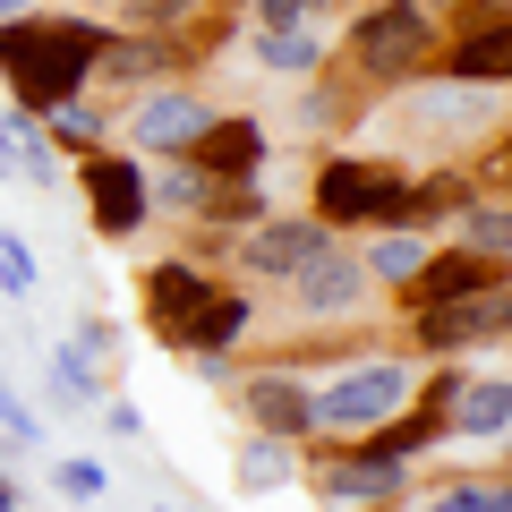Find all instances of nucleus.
I'll list each match as a JSON object with an SVG mask.
<instances>
[{"mask_svg": "<svg viewBox=\"0 0 512 512\" xmlns=\"http://www.w3.org/2000/svg\"><path fill=\"white\" fill-rule=\"evenodd\" d=\"M402 188H410L402 163H376V154H325L308 205H316V222H325L333 239H350V231H402Z\"/></svg>", "mask_w": 512, "mask_h": 512, "instance_id": "3", "label": "nucleus"}, {"mask_svg": "<svg viewBox=\"0 0 512 512\" xmlns=\"http://www.w3.org/2000/svg\"><path fill=\"white\" fill-rule=\"evenodd\" d=\"M154 512H188V504H154Z\"/></svg>", "mask_w": 512, "mask_h": 512, "instance_id": "33", "label": "nucleus"}, {"mask_svg": "<svg viewBox=\"0 0 512 512\" xmlns=\"http://www.w3.org/2000/svg\"><path fill=\"white\" fill-rule=\"evenodd\" d=\"M419 512H512V487H504V470H487V478H453V487H436Z\"/></svg>", "mask_w": 512, "mask_h": 512, "instance_id": "23", "label": "nucleus"}, {"mask_svg": "<svg viewBox=\"0 0 512 512\" xmlns=\"http://www.w3.org/2000/svg\"><path fill=\"white\" fill-rule=\"evenodd\" d=\"M111 359H120V325L94 316V325L52 359V402H94V393L111 384Z\"/></svg>", "mask_w": 512, "mask_h": 512, "instance_id": "16", "label": "nucleus"}, {"mask_svg": "<svg viewBox=\"0 0 512 512\" xmlns=\"http://www.w3.org/2000/svg\"><path fill=\"white\" fill-rule=\"evenodd\" d=\"M43 0H0V18H35Z\"/></svg>", "mask_w": 512, "mask_h": 512, "instance_id": "30", "label": "nucleus"}, {"mask_svg": "<svg viewBox=\"0 0 512 512\" xmlns=\"http://www.w3.org/2000/svg\"><path fill=\"white\" fill-rule=\"evenodd\" d=\"M359 265H367V282H376V291H402V282L427 265V231H367Z\"/></svg>", "mask_w": 512, "mask_h": 512, "instance_id": "18", "label": "nucleus"}, {"mask_svg": "<svg viewBox=\"0 0 512 512\" xmlns=\"http://www.w3.org/2000/svg\"><path fill=\"white\" fill-rule=\"evenodd\" d=\"M0 512H18V487H9V478H0Z\"/></svg>", "mask_w": 512, "mask_h": 512, "instance_id": "31", "label": "nucleus"}, {"mask_svg": "<svg viewBox=\"0 0 512 512\" xmlns=\"http://www.w3.org/2000/svg\"><path fill=\"white\" fill-rule=\"evenodd\" d=\"M342 52H350L359 86H419V77H436L444 26H436L427 0H367L359 18H350Z\"/></svg>", "mask_w": 512, "mask_h": 512, "instance_id": "2", "label": "nucleus"}, {"mask_svg": "<svg viewBox=\"0 0 512 512\" xmlns=\"http://www.w3.org/2000/svg\"><path fill=\"white\" fill-rule=\"evenodd\" d=\"M512 333V282H487L470 299H444V308H410V350L419 359H470L478 342H504Z\"/></svg>", "mask_w": 512, "mask_h": 512, "instance_id": "7", "label": "nucleus"}, {"mask_svg": "<svg viewBox=\"0 0 512 512\" xmlns=\"http://www.w3.org/2000/svg\"><path fill=\"white\" fill-rule=\"evenodd\" d=\"M436 77L444 86L504 94V77H512V18H504V0H478L470 18H461V43L436 52Z\"/></svg>", "mask_w": 512, "mask_h": 512, "instance_id": "12", "label": "nucleus"}, {"mask_svg": "<svg viewBox=\"0 0 512 512\" xmlns=\"http://www.w3.org/2000/svg\"><path fill=\"white\" fill-rule=\"evenodd\" d=\"M0 291H9V299L35 291V248H26L18 231H0Z\"/></svg>", "mask_w": 512, "mask_h": 512, "instance_id": "27", "label": "nucleus"}, {"mask_svg": "<svg viewBox=\"0 0 512 512\" xmlns=\"http://www.w3.org/2000/svg\"><path fill=\"white\" fill-rule=\"evenodd\" d=\"M265 154H274V137H265L248 111H214V120H205V137L188 146V163H197L214 188H231V180H256V171H265Z\"/></svg>", "mask_w": 512, "mask_h": 512, "instance_id": "14", "label": "nucleus"}, {"mask_svg": "<svg viewBox=\"0 0 512 512\" xmlns=\"http://www.w3.org/2000/svg\"><path fill=\"white\" fill-rule=\"evenodd\" d=\"M402 402H410V367L402 359L333 367V376L316 384V436H325V444H359V436H376Z\"/></svg>", "mask_w": 512, "mask_h": 512, "instance_id": "4", "label": "nucleus"}, {"mask_svg": "<svg viewBox=\"0 0 512 512\" xmlns=\"http://www.w3.org/2000/svg\"><path fill=\"white\" fill-rule=\"evenodd\" d=\"M146 188H154V214H197V205H205V171L188 163V154H171L163 180L146 171Z\"/></svg>", "mask_w": 512, "mask_h": 512, "instance_id": "25", "label": "nucleus"}, {"mask_svg": "<svg viewBox=\"0 0 512 512\" xmlns=\"http://www.w3.org/2000/svg\"><path fill=\"white\" fill-rule=\"evenodd\" d=\"M487 282H512L504 265H487V256H470V248H427V265L402 282V308H444V299H470V291H487Z\"/></svg>", "mask_w": 512, "mask_h": 512, "instance_id": "15", "label": "nucleus"}, {"mask_svg": "<svg viewBox=\"0 0 512 512\" xmlns=\"http://www.w3.org/2000/svg\"><path fill=\"white\" fill-rule=\"evenodd\" d=\"M333 248V231L316 214H265V222H248V231L231 239V265L248 282H291L308 256H325Z\"/></svg>", "mask_w": 512, "mask_h": 512, "instance_id": "11", "label": "nucleus"}, {"mask_svg": "<svg viewBox=\"0 0 512 512\" xmlns=\"http://www.w3.org/2000/svg\"><path fill=\"white\" fill-rule=\"evenodd\" d=\"M35 137H43V146H52V154H94V146H103V137H111V120H103V111L86 103V94H77V103L43 111V120H35Z\"/></svg>", "mask_w": 512, "mask_h": 512, "instance_id": "20", "label": "nucleus"}, {"mask_svg": "<svg viewBox=\"0 0 512 512\" xmlns=\"http://www.w3.org/2000/svg\"><path fill=\"white\" fill-rule=\"evenodd\" d=\"M77 188H86V214L103 239H137L154 222V188H146V163L120 146H94L77 154Z\"/></svg>", "mask_w": 512, "mask_h": 512, "instance_id": "8", "label": "nucleus"}, {"mask_svg": "<svg viewBox=\"0 0 512 512\" xmlns=\"http://www.w3.org/2000/svg\"><path fill=\"white\" fill-rule=\"evenodd\" d=\"M222 291H231L222 274L188 265V256H163V265L146 274V291H137V316H146V333L163 350H197L205 325H214V308H222Z\"/></svg>", "mask_w": 512, "mask_h": 512, "instance_id": "5", "label": "nucleus"}, {"mask_svg": "<svg viewBox=\"0 0 512 512\" xmlns=\"http://www.w3.org/2000/svg\"><path fill=\"white\" fill-rule=\"evenodd\" d=\"M205 120H214V103L188 86H146L137 103L111 120V137H120V154H137V163H171V154H188L205 137Z\"/></svg>", "mask_w": 512, "mask_h": 512, "instance_id": "6", "label": "nucleus"}, {"mask_svg": "<svg viewBox=\"0 0 512 512\" xmlns=\"http://www.w3.org/2000/svg\"><path fill=\"white\" fill-rule=\"evenodd\" d=\"M461 248L487 256V265H512V205L504 197H470L461 205Z\"/></svg>", "mask_w": 512, "mask_h": 512, "instance_id": "21", "label": "nucleus"}, {"mask_svg": "<svg viewBox=\"0 0 512 512\" xmlns=\"http://www.w3.org/2000/svg\"><path fill=\"white\" fill-rule=\"evenodd\" d=\"M103 9H111V18H120V9H128V0H103Z\"/></svg>", "mask_w": 512, "mask_h": 512, "instance_id": "32", "label": "nucleus"}, {"mask_svg": "<svg viewBox=\"0 0 512 512\" xmlns=\"http://www.w3.org/2000/svg\"><path fill=\"white\" fill-rule=\"evenodd\" d=\"M239 384V419H248V436H274V444H308L316 436V384L299 376V367H248Z\"/></svg>", "mask_w": 512, "mask_h": 512, "instance_id": "10", "label": "nucleus"}, {"mask_svg": "<svg viewBox=\"0 0 512 512\" xmlns=\"http://www.w3.org/2000/svg\"><path fill=\"white\" fill-rule=\"evenodd\" d=\"M248 9V35H291V26H325L333 0H239Z\"/></svg>", "mask_w": 512, "mask_h": 512, "instance_id": "24", "label": "nucleus"}, {"mask_svg": "<svg viewBox=\"0 0 512 512\" xmlns=\"http://www.w3.org/2000/svg\"><path fill=\"white\" fill-rule=\"evenodd\" d=\"M52 487L69 495V504H94V495L111 487V470H103V461H60V478H52Z\"/></svg>", "mask_w": 512, "mask_h": 512, "instance_id": "28", "label": "nucleus"}, {"mask_svg": "<svg viewBox=\"0 0 512 512\" xmlns=\"http://www.w3.org/2000/svg\"><path fill=\"white\" fill-rule=\"evenodd\" d=\"M0 436H9V444H43V419L9 393V384H0Z\"/></svg>", "mask_w": 512, "mask_h": 512, "instance_id": "29", "label": "nucleus"}, {"mask_svg": "<svg viewBox=\"0 0 512 512\" xmlns=\"http://www.w3.org/2000/svg\"><path fill=\"white\" fill-rule=\"evenodd\" d=\"M504 427H512V384H504V367L461 376V384H453V419H444V436H461V444H504Z\"/></svg>", "mask_w": 512, "mask_h": 512, "instance_id": "17", "label": "nucleus"}, {"mask_svg": "<svg viewBox=\"0 0 512 512\" xmlns=\"http://www.w3.org/2000/svg\"><path fill=\"white\" fill-rule=\"evenodd\" d=\"M197 18H205V0H128L120 9L128 35H180V26H197Z\"/></svg>", "mask_w": 512, "mask_h": 512, "instance_id": "26", "label": "nucleus"}, {"mask_svg": "<svg viewBox=\"0 0 512 512\" xmlns=\"http://www.w3.org/2000/svg\"><path fill=\"white\" fill-rule=\"evenodd\" d=\"M299 478V444H274V436H248L239 444V487L248 495H274Z\"/></svg>", "mask_w": 512, "mask_h": 512, "instance_id": "22", "label": "nucleus"}, {"mask_svg": "<svg viewBox=\"0 0 512 512\" xmlns=\"http://www.w3.org/2000/svg\"><path fill=\"white\" fill-rule=\"evenodd\" d=\"M325 26H291V35H256V69L265 77H316L325 69Z\"/></svg>", "mask_w": 512, "mask_h": 512, "instance_id": "19", "label": "nucleus"}, {"mask_svg": "<svg viewBox=\"0 0 512 512\" xmlns=\"http://www.w3.org/2000/svg\"><path fill=\"white\" fill-rule=\"evenodd\" d=\"M291 308H299V325H359L367 316V299H376V282H367V265H359V248H342L333 239L325 256H308L291 282Z\"/></svg>", "mask_w": 512, "mask_h": 512, "instance_id": "9", "label": "nucleus"}, {"mask_svg": "<svg viewBox=\"0 0 512 512\" xmlns=\"http://www.w3.org/2000/svg\"><path fill=\"white\" fill-rule=\"evenodd\" d=\"M402 478H410V461H393L384 444H333L325 453V470H316V487H325V504L333 512H367V504H393L402 495Z\"/></svg>", "mask_w": 512, "mask_h": 512, "instance_id": "13", "label": "nucleus"}, {"mask_svg": "<svg viewBox=\"0 0 512 512\" xmlns=\"http://www.w3.org/2000/svg\"><path fill=\"white\" fill-rule=\"evenodd\" d=\"M111 26L103 18H60V9H35V18H0V86L26 103V120L94 94V52H103Z\"/></svg>", "mask_w": 512, "mask_h": 512, "instance_id": "1", "label": "nucleus"}]
</instances>
